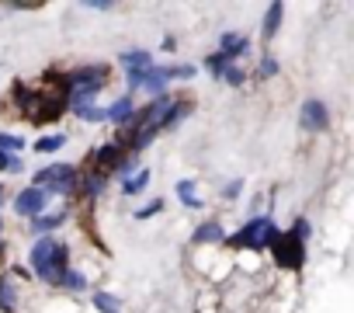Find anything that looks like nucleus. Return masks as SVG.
Listing matches in <instances>:
<instances>
[{"label": "nucleus", "mask_w": 354, "mask_h": 313, "mask_svg": "<svg viewBox=\"0 0 354 313\" xmlns=\"http://www.w3.org/2000/svg\"><path fill=\"white\" fill-rule=\"evenodd\" d=\"M153 98H160V94H167V73H163V66H149V73H146V84H142Z\"/></svg>", "instance_id": "obj_18"}, {"label": "nucleus", "mask_w": 354, "mask_h": 313, "mask_svg": "<svg viewBox=\"0 0 354 313\" xmlns=\"http://www.w3.org/2000/svg\"><path fill=\"white\" fill-rule=\"evenodd\" d=\"M104 188H108V178H104V175H97V171H91V168H80V175H77L70 195L80 202V199H97Z\"/></svg>", "instance_id": "obj_6"}, {"label": "nucleus", "mask_w": 354, "mask_h": 313, "mask_svg": "<svg viewBox=\"0 0 354 313\" xmlns=\"http://www.w3.org/2000/svg\"><path fill=\"white\" fill-rule=\"evenodd\" d=\"M66 268H70V247H66V244H56V251H53V258L46 261V268L39 271V278L49 282V285H59V278L66 275Z\"/></svg>", "instance_id": "obj_8"}, {"label": "nucleus", "mask_w": 354, "mask_h": 313, "mask_svg": "<svg viewBox=\"0 0 354 313\" xmlns=\"http://www.w3.org/2000/svg\"><path fill=\"white\" fill-rule=\"evenodd\" d=\"M226 66H233V63H230V60H226L223 53H209V56H205V70H209V73H212L216 80H219V77L226 73Z\"/></svg>", "instance_id": "obj_26"}, {"label": "nucleus", "mask_w": 354, "mask_h": 313, "mask_svg": "<svg viewBox=\"0 0 354 313\" xmlns=\"http://www.w3.org/2000/svg\"><path fill=\"white\" fill-rule=\"evenodd\" d=\"M278 73V60L274 56H261V66H257V80H271Z\"/></svg>", "instance_id": "obj_29"}, {"label": "nucleus", "mask_w": 354, "mask_h": 313, "mask_svg": "<svg viewBox=\"0 0 354 313\" xmlns=\"http://www.w3.org/2000/svg\"><path fill=\"white\" fill-rule=\"evenodd\" d=\"M46 206H49V195H46L42 188H35V185L25 188L21 195H15V213H18V216H32V220H35V216L46 213Z\"/></svg>", "instance_id": "obj_7"}, {"label": "nucleus", "mask_w": 354, "mask_h": 313, "mask_svg": "<svg viewBox=\"0 0 354 313\" xmlns=\"http://www.w3.org/2000/svg\"><path fill=\"white\" fill-rule=\"evenodd\" d=\"M0 313H18V289L11 271L0 275Z\"/></svg>", "instance_id": "obj_13"}, {"label": "nucleus", "mask_w": 354, "mask_h": 313, "mask_svg": "<svg viewBox=\"0 0 354 313\" xmlns=\"http://www.w3.org/2000/svg\"><path fill=\"white\" fill-rule=\"evenodd\" d=\"M77 175H80L77 164H49V168L35 171V188H42L46 195H70Z\"/></svg>", "instance_id": "obj_2"}, {"label": "nucleus", "mask_w": 354, "mask_h": 313, "mask_svg": "<svg viewBox=\"0 0 354 313\" xmlns=\"http://www.w3.org/2000/svg\"><path fill=\"white\" fill-rule=\"evenodd\" d=\"M219 53H223L230 63H236V60H243V56L250 53V39H247L243 32H223V35H219Z\"/></svg>", "instance_id": "obj_9"}, {"label": "nucleus", "mask_w": 354, "mask_h": 313, "mask_svg": "<svg viewBox=\"0 0 354 313\" xmlns=\"http://www.w3.org/2000/svg\"><path fill=\"white\" fill-rule=\"evenodd\" d=\"M59 285H63L66 292H87V275H80V271L66 268V275L59 278Z\"/></svg>", "instance_id": "obj_23"}, {"label": "nucleus", "mask_w": 354, "mask_h": 313, "mask_svg": "<svg viewBox=\"0 0 354 313\" xmlns=\"http://www.w3.org/2000/svg\"><path fill=\"white\" fill-rule=\"evenodd\" d=\"M136 108H139L136 98H132V94H122V98H118L111 108H104V111H108V122L122 129V125H129V122L136 118Z\"/></svg>", "instance_id": "obj_10"}, {"label": "nucleus", "mask_w": 354, "mask_h": 313, "mask_svg": "<svg viewBox=\"0 0 354 313\" xmlns=\"http://www.w3.org/2000/svg\"><path fill=\"white\" fill-rule=\"evenodd\" d=\"M240 192H243V178H233V181H226L223 199H240Z\"/></svg>", "instance_id": "obj_32"}, {"label": "nucleus", "mask_w": 354, "mask_h": 313, "mask_svg": "<svg viewBox=\"0 0 354 313\" xmlns=\"http://www.w3.org/2000/svg\"><path fill=\"white\" fill-rule=\"evenodd\" d=\"M56 244L59 240H53V237H39L35 240V247H32V254H28V261H32V268H35V275L46 268V261L53 258V251H56Z\"/></svg>", "instance_id": "obj_14"}, {"label": "nucleus", "mask_w": 354, "mask_h": 313, "mask_svg": "<svg viewBox=\"0 0 354 313\" xmlns=\"http://www.w3.org/2000/svg\"><path fill=\"white\" fill-rule=\"evenodd\" d=\"M188 115H192V101H185V98H174V105L167 108V115H163V122H160V132L177 129V125H181Z\"/></svg>", "instance_id": "obj_12"}, {"label": "nucleus", "mask_w": 354, "mask_h": 313, "mask_svg": "<svg viewBox=\"0 0 354 313\" xmlns=\"http://www.w3.org/2000/svg\"><path fill=\"white\" fill-rule=\"evenodd\" d=\"M118 63L125 66V73L129 70H149L153 66V56L146 49H125V53H118Z\"/></svg>", "instance_id": "obj_16"}, {"label": "nucleus", "mask_w": 354, "mask_h": 313, "mask_svg": "<svg viewBox=\"0 0 354 313\" xmlns=\"http://www.w3.org/2000/svg\"><path fill=\"white\" fill-rule=\"evenodd\" d=\"M281 18H285V4H278V0H274V4L268 8V15H264V25H261V39H264V42H271V39L278 35Z\"/></svg>", "instance_id": "obj_15"}, {"label": "nucleus", "mask_w": 354, "mask_h": 313, "mask_svg": "<svg viewBox=\"0 0 354 313\" xmlns=\"http://www.w3.org/2000/svg\"><path fill=\"white\" fill-rule=\"evenodd\" d=\"M63 223H66V213H42V216L32 220V230H35L39 237H49V233L59 230Z\"/></svg>", "instance_id": "obj_17"}, {"label": "nucleus", "mask_w": 354, "mask_h": 313, "mask_svg": "<svg viewBox=\"0 0 354 313\" xmlns=\"http://www.w3.org/2000/svg\"><path fill=\"white\" fill-rule=\"evenodd\" d=\"M149 178H153L149 171H136L132 178H125V181H122V192H125V195H139V192H146V188H149Z\"/></svg>", "instance_id": "obj_19"}, {"label": "nucleus", "mask_w": 354, "mask_h": 313, "mask_svg": "<svg viewBox=\"0 0 354 313\" xmlns=\"http://www.w3.org/2000/svg\"><path fill=\"white\" fill-rule=\"evenodd\" d=\"M278 233H281V230L274 226L271 216H254V220H247L233 237H226V247H233V251H268Z\"/></svg>", "instance_id": "obj_1"}, {"label": "nucleus", "mask_w": 354, "mask_h": 313, "mask_svg": "<svg viewBox=\"0 0 354 313\" xmlns=\"http://www.w3.org/2000/svg\"><path fill=\"white\" fill-rule=\"evenodd\" d=\"M0 150L4 153H25V139L21 136H15V132H0Z\"/></svg>", "instance_id": "obj_27"}, {"label": "nucleus", "mask_w": 354, "mask_h": 313, "mask_svg": "<svg viewBox=\"0 0 354 313\" xmlns=\"http://www.w3.org/2000/svg\"><path fill=\"white\" fill-rule=\"evenodd\" d=\"M63 146H66V136H63V132H53V136H42V139L35 143V150H39V153H59Z\"/></svg>", "instance_id": "obj_25"}, {"label": "nucleus", "mask_w": 354, "mask_h": 313, "mask_svg": "<svg viewBox=\"0 0 354 313\" xmlns=\"http://www.w3.org/2000/svg\"><path fill=\"white\" fill-rule=\"evenodd\" d=\"M146 73H149V70H129V73H125V80H129V94H132L136 87L146 84Z\"/></svg>", "instance_id": "obj_31"}, {"label": "nucleus", "mask_w": 354, "mask_h": 313, "mask_svg": "<svg viewBox=\"0 0 354 313\" xmlns=\"http://www.w3.org/2000/svg\"><path fill=\"white\" fill-rule=\"evenodd\" d=\"M223 240H226V230H223L219 220H205V223H198L195 233H192V244H198V247H205V244H223Z\"/></svg>", "instance_id": "obj_11"}, {"label": "nucleus", "mask_w": 354, "mask_h": 313, "mask_svg": "<svg viewBox=\"0 0 354 313\" xmlns=\"http://www.w3.org/2000/svg\"><path fill=\"white\" fill-rule=\"evenodd\" d=\"M0 254H4V240H0Z\"/></svg>", "instance_id": "obj_35"}, {"label": "nucleus", "mask_w": 354, "mask_h": 313, "mask_svg": "<svg viewBox=\"0 0 354 313\" xmlns=\"http://www.w3.org/2000/svg\"><path fill=\"white\" fill-rule=\"evenodd\" d=\"M299 125H302L306 132H326V129H330V108H326L323 101H316V98L302 101V108H299Z\"/></svg>", "instance_id": "obj_5"}, {"label": "nucleus", "mask_w": 354, "mask_h": 313, "mask_svg": "<svg viewBox=\"0 0 354 313\" xmlns=\"http://www.w3.org/2000/svg\"><path fill=\"white\" fill-rule=\"evenodd\" d=\"M268 251H271L274 265H278V268H285V271H299V268L306 265V244H302L299 237H292L288 230H285V233H278V237H274V244H271Z\"/></svg>", "instance_id": "obj_3"}, {"label": "nucleus", "mask_w": 354, "mask_h": 313, "mask_svg": "<svg viewBox=\"0 0 354 313\" xmlns=\"http://www.w3.org/2000/svg\"><path fill=\"white\" fill-rule=\"evenodd\" d=\"M174 192H177V199H181L188 209H202V199L195 195V181H177Z\"/></svg>", "instance_id": "obj_21"}, {"label": "nucleus", "mask_w": 354, "mask_h": 313, "mask_svg": "<svg viewBox=\"0 0 354 313\" xmlns=\"http://www.w3.org/2000/svg\"><path fill=\"white\" fill-rule=\"evenodd\" d=\"M163 73H167V80H192L198 73V66L195 63H170V66H163Z\"/></svg>", "instance_id": "obj_20"}, {"label": "nucleus", "mask_w": 354, "mask_h": 313, "mask_svg": "<svg viewBox=\"0 0 354 313\" xmlns=\"http://www.w3.org/2000/svg\"><path fill=\"white\" fill-rule=\"evenodd\" d=\"M219 80H226L230 87H243V80H247V73H243L240 66H226V73H223Z\"/></svg>", "instance_id": "obj_30"}, {"label": "nucleus", "mask_w": 354, "mask_h": 313, "mask_svg": "<svg viewBox=\"0 0 354 313\" xmlns=\"http://www.w3.org/2000/svg\"><path fill=\"white\" fill-rule=\"evenodd\" d=\"M91 11H111V4H108V0H104V4H101V0H94V4H87Z\"/></svg>", "instance_id": "obj_34"}, {"label": "nucleus", "mask_w": 354, "mask_h": 313, "mask_svg": "<svg viewBox=\"0 0 354 313\" xmlns=\"http://www.w3.org/2000/svg\"><path fill=\"white\" fill-rule=\"evenodd\" d=\"M156 213H163V199H149L146 206H139V209L132 213V220H149V216H156Z\"/></svg>", "instance_id": "obj_28"}, {"label": "nucleus", "mask_w": 354, "mask_h": 313, "mask_svg": "<svg viewBox=\"0 0 354 313\" xmlns=\"http://www.w3.org/2000/svg\"><path fill=\"white\" fill-rule=\"evenodd\" d=\"M125 156H132L122 143H115V139H108V143H101L94 153H91V161H87V168L91 171H97V175H104V178H111L118 168H122V161Z\"/></svg>", "instance_id": "obj_4"}, {"label": "nucleus", "mask_w": 354, "mask_h": 313, "mask_svg": "<svg viewBox=\"0 0 354 313\" xmlns=\"http://www.w3.org/2000/svg\"><path fill=\"white\" fill-rule=\"evenodd\" d=\"M288 233H292V237H299V240H302V244H306V237H309V233H313V230H309V223H306V220H295V223H292V230H288Z\"/></svg>", "instance_id": "obj_33"}, {"label": "nucleus", "mask_w": 354, "mask_h": 313, "mask_svg": "<svg viewBox=\"0 0 354 313\" xmlns=\"http://www.w3.org/2000/svg\"><path fill=\"white\" fill-rule=\"evenodd\" d=\"M94 310L97 313H122V303H118V296H111V292H94Z\"/></svg>", "instance_id": "obj_22"}, {"label": "nucleus", "mask_w": 354, "mask_h": 313, "mask_svg": "<svg viewBox=\"0 0 354 313\" xmlns=\"http://www.w3.org/2000/svg\"><path fill=\"white\" fill-rule=\"evenodd\" d=\"M21 171H25V161H21V156L0 150V175H21Z\"/></svg>", "instance_id": "obj_24"}]
</instances>
